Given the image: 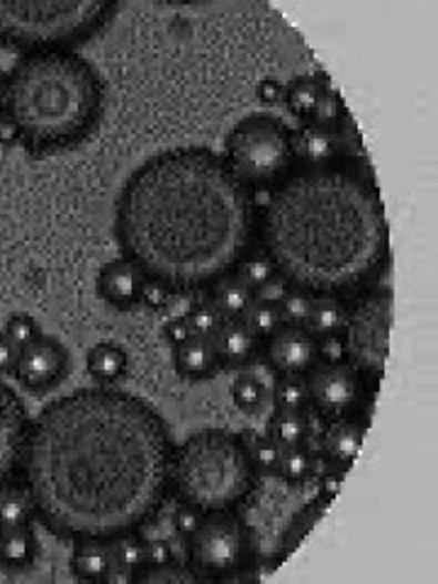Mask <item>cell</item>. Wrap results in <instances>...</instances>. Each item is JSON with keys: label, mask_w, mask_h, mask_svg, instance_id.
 Masks as SVG:
<instances>
[{"label": "cell", "mask_w": 438, "mask_h": 584, "mask_svg": "<svg viewBox=\"0 0 438 584\" xmlns=\"http://www.w3.org/2000/svg\"><path fill=\"white\" fill-rule=\"evenodd\" d=\"M187 325H191L195 337L203 339H215V334L222 327V315L217 313V307L212 303H195L191 309H187Z\"/></svg>", "instance_id": "34"}, {"label": "cell", "mask_w": 438, "mask_h": 584, "mask_svg": "<svg viewBox=\"0 0 438 584\" xmlns=\"http://www.w3.org/2000/svg\"><path fill=\"white\" fill-rule=\"evenodd\" d=\"M268 437L281 445V449H291V445H303L309 437V421L305 412H278L268 421Z\"/></svg>", "instance_id": "26"}, {"label": "cell", "mask_w": 438, "mask_h": 584, "mask_svg": "<svg viewBox=\"0 0 438 584\" xmlns=\"http://www.w3.org/2000/svg\"><path fill=\"white\" fill-rule=\"evenodd\" d=\"M230 395L236 409H242L244 414H256L261 412L263 402H266V385H263L256 376L244 372V376L234 378V382L230 385Z\"/></svg>", "instance_id": "31"}, {"label": "cell", "mask_w": 438, "mask_h": 584, "mask_svg": "<svg viewBox=\"0 0 438 584\" xmlns=\"http://www.w3.org/2000/svg\"><path fill=\"white\" fill-rule=\"evenodd\" d=\"M273 400L275 407L283 409V412H307L309 409L307 380L299 376H281V380L275 382Z\"/></svg>", "instance_id": "30"}, {"label": "cell", "mask_w": 438, "mask_h": 584, "mask_svg": "<svg viewBox=\"0 0 438 584\" xmlns=\"http://www.w3.org/2000/svg\"><path fill=\"white\" fill-rule=\"evenodd\" d=\"M317 363H324V366L348 363V349H346L342 331L317 339Z\"/></svg>", "instance_id": "40"}, {"label": "cell", "mask_w": 438, "mask_h": 584, "mask_svg": "<svg viewBox=\"0 0 438 584\" xmlns=\"http://www.w3.org/2000/svg\"><path fill=\"white\" fill-rule=\"evenodd\" d=\"M30 421L32 417L18 390L0 378V484L18 478Z\"/></svg>", "instance_id": "12"}, {"label": "cell", "mask_w": 438, "mask_h": 584, "mask_svg": "<svg viewBox=\"0 0 438 584\" xmlns=\"http://www.w3.org/2000/svg\"><path fill=\"white\" fill-rule=\"evenodd\" d=\"M171 300H173V293L166 288L164 283H159L154 278H144L140 305L152 309V313H164V309L171 305Z\"/></svg>", "instance_id": "41"}, {"label": "cell", "mask_w": 438, "mask_h": 584, "mask_svg": "<svg viewBox=\"0 0 438 584\" xmlns=\"http://www.w3.org/2000/svg\"><path fill=\"white\" fill-rule=\"evenodd\" d=\"M110 555H112V565H120L124 570H142L146 563V541L142 536V531H130L122 533V536L112 539L110 543Z\"/></svg>", "instance_id": "27"}, {"label": "cell", "mask_w": 438, "mask_h": 584, "mask_svg": "<svg viewBox=\"0 0 438 584\" xmlns=\"http://www.w3.org/2000/svg\"><path fill=\"white\" fill-rule=\"evenodd\" d=\"M187 543L191 565L203 580H227L244 567L246 524L240 512H207Z\"/></svg>", "instance_id": "9"}, {"label": "cell", "mask_w": 438, "mask_h": 584, "mask_svg": "<svg viewBox=\"0 0 438 584\" xmlns=\"http://www.w3.org/2000/svg\"><path fill=\"white\" fill-rule=\"evenodd\" d=\"M212 341H215L220 363L230 366H242L258 351V339L244 325V319H224Z\"/></svg>", "instance_id": "20"}, {"label": "cell", "mask_w": 438, "mask_h": 584, "mask_svg": "<svg viewBox=\"0 0 438 584\" xmlns=\"http://www.w3.org/2000/svg\"><path fill=\"white\" fill-rule=\"evenodd\" d=\"M234 276L240 278L248 290H254V295H256L261 288H266L271 280L278 278V273H275L273 260L263 254L261 248H254V252L246 254L242 264L236 266Z\"/></svg>", "instance_id": "28"}, {"label": "cell", "mask_w": 438, "mask_h": 584, "mask_svg": "<svg viewBox=\"0 0 438 584\" xmlns=\"http://www.w3.org/2000/svg\"><path fill=\"white\" fill-rule=\"evenodd\" d=\"M71 372V354L64 344L54 337L34 339L18 354L12 378L22 390L32 395H44L59 388Z\"/></svg>", "instance_id": "11"}, {"label": "cell", "mask_w": 438, "mask_h": 584, "mask_svg": "<svg viewBox=\"0 0 438 584\" xmlns=\"http://www.w3.org/2000/svg\"><path fill=\"white\" fill-rule=\"evenodd\" d=\"M203 575L193 565H181L173 561L164 567H142L134 573V582H200Z\"/></svg>", "instance_id": "33"}, {"label": "cell", "mask_w": 438, "mask_h": 584, "mask_svg": "<svg viewBox=\"0 0 438 584\" xmlns=\"http://www.w3.org/2000/svg\"><path fill=\"white\" fill-rule=\"evenodd\" d=\"M346 325V305L339 297H312V309L305 329L315 337H329L339 334Z\"/></svg>", "instance_id": "25"}, {"label": "cell", "mask_w": 438, "mask_h": 584, "mask_svg": "<svg viewBox=\"0 0 438 584\" xmlns=\"http://www.w3.org/2000/svg\"><path fill=\"white\" fill-rule=\"evenodd\" d=\"M128 351L112 341L95 344L85 356L88 376L93 378L95 385H103V388H115V385L128 376Z\"/></svg>", "instance_id": "19"}, {"label": "cell", "mask_w": 438, "mask_h": 584, "mask_svg": "<svg viewBox=\"0 0 438 584\" xmlns=\"http://www.w3.org/2000/svg\"><path fill=\"white\" fill-rule=\"evenodd\" d=\"M248 185L210 146H175L136 166L115 201V242L173 295L212 290L254 252Z\"/></svg>", "instance_id": "2"}, {"label": "cell", "mask_w": 438, "mask_h": 584, "mask_svg": "<svg viewBox=\"0 0 438 584\" xmlns=\"http://www.w3.org/2000/svg\"><path fill=\"white\" fill-rule=\"evenodd\" d=\"M3 334L10 339V344L16 346V349H24V346H30L34 339L42 337V327H40V321L30 315H12L6 321Z\"/></svg>", "instance_id": "36"}, {"label": "cell", "mask_w": 438, "mask_h": 584, "mask_svg": "<svg viewBox=\"0 0 438 584\" xmlns=\"http://www.w3.org/2000/svg\"><path fill=\"white\" fill-rule=\"evenodd\" d=\"M393 309L395 295L387 288H370L354 297L346 307V325L342 329L348 363L354 366L366 388L378 392L385 378L387 354H390V331H393Z\"/></svg>", "instance_id": "8"}, {"label": "cell", "mask_w": 438, "mask_h": 584, "mask_svg": "<svg viewBox=\"0 0 438 584\" xmlns=\"http://www.w3.org/2000/svg\"><path fill=\"white\" fill-rule=\"evenodd\" d=\"M175 561V551L173 545L164 539H154L146 541V563L144 567H164Z\"/></svg>", "instance_id": "43"}, {"label": "cell", "mask_w": 438, "mask_h": 584, "mask_svg": "<svg viewBox=\"0 0 438 584\" xmlns=\"http://www.w3.org/2000/svg\"><path fill=\"white\" fill-rule=\"evenodd\" d=\"M222 156L246 185H273L297 166L295 132L278 117L254 113L234 124Z\"/></svg>", "instance_id": "7"}, {"label": "cell", "mask_w": 438, "mask_h": 584, "mask_svg": "<svg viewBox=\"0 0 438 584\" xmlns=\"http://www.w3.org/2000/svg\"><path fill=\"white\" fill-rule=\"evenodd\" d=\"M266 358L281 376H299L317 366V337L305 327H281L266 339Z\"/></svg>", "instance_id": "13"}, {"label": "cell", "mask_w": 438, "mask_h": 584, "mask_svg": "<svg viewBox=\"0 0 438 584\" xmlns=\"http://www.w3.org/2000/svg\"><path fill=\"white\" fill-rule=\"evenodd\" d=\"M344 103L336 91L329 89V83L324 85L322 83V101L317 105V113L312 117V124H319V127H327V130H336L344 120Z\"/></svg>", "instance_id": "37"}, {"label": "cell", "mask_w": 438, "mask_h": 584, "mask_svg": "<svg viewBox=\"0 0 438 584\" xmlns=\"http://www.w3.org/2000/svg\"><path fill=\"white\" fill-rule=\"evenodd\" d=\"M144 288V273L136 268L130 258H115L98 270L95 290L100 300H105L110 307L128 313V309L140 305Z\"/></svg>", "instance_id": "14"}, {"label": "cell", "mask_w": 438, "mask_h": 584, "mask_svg": "<svg viewBox=\"0 0 438 584\" xmlns=\"http://www.w3.org/2000/svg\"><path fill=\"white\" fill-rule=\"evenodd\" d=\"M256 244L287 288L339 300L375 288L393 258L378 183L342 156L317 168L297 164L273 183Z\"/></svg>", "instance_id": "3"}, {"label": "cell", "mask_w": 438, "mask_h": 584, "mask_svg": "<svg viewBox=\"0 0 438 584\" xmlns=\"http://www.w3.org/2000/svg\"><path fill=\"white\" fill-rule=\"evenodd\" d=\"M295 156L299 166L317 168L327 166L342 156V134L339 130H327L319 124H305L295 134Z\"/></svg>", "instance_id": "16"}, {"label": "cell", "mask_w": 438, "mask_h": 584, "mask_svg": "<svg viewBox=\"0 0 438 584\" xmlns=\"http://www.w3.org/2000/svg\"><path fill=\"white\" fill-rule=\"evenodd\" d=\"M34 502L18 480L0 484V529L34 524Z\"/></svg>", "instance_id": "22"}, {"label": "cell", "mask_w": 438, "mask_h": 584, "mask_svg": "<svg viewBox=\"0 0 438 584\" xmlns=\"http://www.w3.org/2000/svg\"><path fill=\"white\" fill-rule=\"evenodd\" d=\"M366 433H368L366 417L350 414L329 421V427L322 437V451L327 455L332 468L348 472L350 465L356 463V458L360 455L363 443H366Z\"/></svg>", "instance_id": "15"}, {"label": "cell", "mask_w": 438, "mask_h": 584, "mask_svg": "<svg viewBox=\"0 0 438 584\" xmlns=\"http://www.w3.org/2000/svg\"><path fill=\"white\" fill-rule=\"evenodd\" d=\"M283 327H305L309 309H312V297L297 290H287L283 295V300L278 303Z\"/></svg>", "instance_id": "35"}, {"label": "cell", "mask_w": 438, "mask_h": 584, "mask_svg": "<svg viewBox=\"0 0 438 584\" xmlns=\"http://www.w3.org/2000/svg\"><path fill=\"white\" fill-rule=\"evenodd\" d=\"M252 445L227 429H203L175 445L171 494L203 512H240L258 488Z\"/></svg>", "instance_id": "5"}, {"label": "cell", "mask_w": 438, "mask_h": 584, "mask_svg": "<svg viewBox=\"0 0 438 584\" xmlns=\"http://www.w3.org/2000/svg\"><path fill=\"white\" fill-rule=\"evenodd\" d=\"M161 331H164V339L171 344V349H175V346H181V344L191 341L195 337L185 317H171Z\"/></svg>", "instance_id": "44"}, {"label": "cell", "mask_w": 438, "mask_h": 584, "mask_svg": "<svg viewBox=\"0 0 438 584\" xmlns=\"http://www.w3.org/2000/svg\"><path fill=\"white\" fill-rule=\"evenodd\" d=\"M112 565L110 545L103 541H77L71 549L69 570L73 580L103 582Z\"/></svg>", "instance_id": "21"}, {"label": "cell", "mask_w": 438, "mask_h": 584, "mask_svg": "<svg viewBox=\"0 0 438 584\" xmlns=\"http://www.w3.org/2000/svg\"><path fill=\"white\" fill-rule=\"evenodd\" d=\"M173 366L179 376L185 380H205L212 378L220 368V356L215 349V341L193 337L173 349Z\"/></svg>", "instance_id": "17"}, {"label": "cell", "mask_w": 438, "mask_h": 584, "mask_svg": "<svg viewBox=\"0 0 438 584\" xmlns=\"http://www.w3.org/2000/svg\"><path fill=\"white\" fill-rule=\"evenodd\" d=\"M244 325L252 329L254 337L258 341H266L271 339L275 331L283 327V317H281V309L275 303H263V300H254V305L248 307V313L244 317Z\"/></svg>", "instance_id": "32"}, {"label": "cell", "mask_w": 438, "mask_h": 584, "mask_svg": "<svg viewBox=\"0 0 438 584\" xmlns=\"http://www.w3.org/2000/svg\"><path fill=\"white\" fill-rule=\"evenodd\" d=\"M6 124L32 156L85 144L105 115L100 71L73 49L22 54L3 79Z\"/></svg>", "instance_id": "4"}, {"label": "cell", "mask_w": 438, "mask_h": 584, "mask_svg": "<svg viewBox=\"0 0 438 584\" xmlns=\"http://www.w3.org/2000/svg\"><path fill=\"white\" fill-rule=\"evenodd\" d=\"M3 79H6V73H0V127H3V122H6V107H3Z\"/></svg>", "instance_id": "48"}, {"label": "cell", "mask_w": 438, "mask_h": 584, "mask_svg": "<svg viewBox=\"0 0 438 584\" xmlns=\"http://www.w3.org/2000/svg\"><path fill=\"white\" fill-rule=\"evenodd\" d=\"M37 553H40V541L32 524L0 529V567L22 573L34 565Z\"/></svg>", "instance_id": "18"}, {"label": "cell", "mask_w": 438, "mask_h": 584, "mask_svg": "<svg viewBox=\"0 0 438 584\" xmlns=\"http://www.w3.org/2000/svg\"><path fill=\"white\" fill-rule=\"evenodd\" d=\"M287 290H291V288H287V285H285L281 278H275V280H271V283L266 285V288H261V290L256 293V300L275 303V305H278V303L283 300V295H285Z\"/></svg>", "instance_id": "47"}, {"label": "cell", "mask_w": 438, "mask_h": 584, "mask_svg": "<svg viewBox=\"0 0 438 584\" xmlns=\"http://www.w3.org/2000/svg\"><path fill=\"white\" fill-rule=\"evenodd\" d=\"M252 445V458H254V465L258 472H278V463H281V453L283 449L278 443H275L268 433H263V437H258L254 443H248Z\"/></svg>", "instance_id": "38"}, {"label": "cell", "mask_w": 438, "mask_h": 584, "mask_svg": "<svg viewBox=\"0 0 438 584\" xmlns=\"http://www.w3.org/2000/svg\"><path fill=\"white\" fill-rule=\"evenodd\" d=\"M344 480H346V470L329 468L327 472H324V478L319 482V504L329 506L336 496H339V492L344 488Z\"/></svg>", "instance_id": "42"}, {"label": "cell", "mask_w": 438, "mask_h": 584, "mask_svg": "<svg viewBox=\"0 0 438 584\" xmlns=\"http://www.w3.org/2000/svg\"><path fill=\"white\" fill-rule=\"evenodd\" d=\"M120 12L112 0H0V44L61 52L93 40Z\"/></svg>", "instance_id": "6"}, {"label": "cell", "mask_w": 438, "mask_h": 584, "mask_svg": "<svg viewBox=\"0 0 438 584\" xmlns=\"http://www.w3.org/2000/svg\"><path fill=\"white\" fill-rule=\"evenodd\" d=\"M322 101V81L317 76H299L285 85L283 105L293 117L312 122Z\"/></svg>", "instance_id": "23"}, {"label": "cell", "mask_w": 438, "mask_h": 584, "mask_svg": "<svg viewBox=\"0 0 438 584\" xmlns=\"http://www.w3.org/2000/svg\"><path fill=\"white\" fill-rule=\"evenodd\" d=\"M18 354H20V349H16L6 334L0 331V378L12 376V368H16Z\"/></svg>", "instance_id": "46"}, {"label": "cell", "mask_w": 438, "mask_h": 584, "mask_svg": "<svg viewBox=\"0 0 438 584\" xmlns=\"http://www.w3.org/2000/svg\"><path fill=\"white\" fill-rule=\"evenodd\" d=\"M312 470H315V455H312V451L303 443L283 449L275 475H281L287 484H303L312 475Z\"/></svg>", "instance_id": "29"}, {"label": "cell", "mask_w": 438, "mask_h": 584, "mask_svg": "<svg viewBox=\"0 0 438 584\" xmlns=\"http://www.w3.org/2000/svg\"><path fill=\"white\" fill-rule=\"evenodd\" d=\"M305 380L309 390V407H315L329 421L358 414L368 392L366 380L350 363H317L307 372Z\"/></svg>", "instance_id": "10"}, {"label": "cell", "mask_w": 438, "mask_h": 584, "mask_svg": "<svg viewBox=\"0 0 438 584\" xmlns=\"http://www.w3.org/2000/svg\"><path fill=\"white\" fill-rule=\"evenodd\" d=\"M254 300H256L254 290H248L236 276L224 278L212 288V305L217 307L222 319H244Z\"/></svg>", "instance_id": "24"}, {"label": "cell", "mask_w": 438, "mask_h": 584, "mask_svg": "<svg viewBox=\"0 0 438 584\" xmlns=\"http://www.w3.org/2000/svg\"><path fill=\"white\" fill-rule=\"evenodd\" d=\"M283 95H285V85L278 79H261L256 83V98L261 105H268V107L281 105Z\"/></svg>", "instance_id": "45"}, {"label": "cell", "mask_w": 438, "mask_h": 584, "mask_svg": "<svg viewBox=\"0 0 438 584\" xmlns=\"http://www.w3.org/2000/svg\"><path fill=\"white\" fill-rule=\"evenodd\" d=\"M175 445L144 397L93 385L57 397L30 421L16 480L54 539L110 543L159 516Z\"/></svg>", "instance_id": "1"}, {"label": "cell", "mask_w": 438, "mask_h": 584, "mask_svg": "<svg viewBox=\"0 0 438 584\" xmlns=\"http://www.w3.org/2000/svg\"><path fill=\"white\" fill-rule=\"evenodd\" d=\"M203 519H205L203 509L179 502V506H175V512L171 516L173 533L179 539H183V541H191L193 533L200 529V524H203Z\"/></svg>", "instance_id": "39"}]
</instances>
